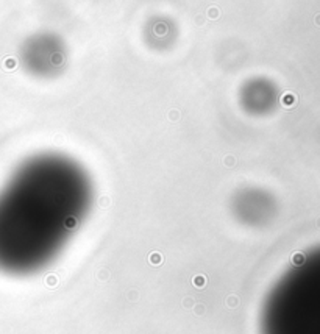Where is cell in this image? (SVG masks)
Here are the masks:
<instances>
[{"mask_svg":"<svg viewBox=\"0 0 320 334\" xmlns=\"http://www.w3.org/2000/svg\"><path fill=\"white\" fill-rule=\"evenodd\" d=\"M89 200L85 177L47 163L22 169L0 192V272L28 275L52 261Z\"/></svg>","mask_w":320,"mask_h":334,"instance_id":"1","label":"cell"}]
</instances>
